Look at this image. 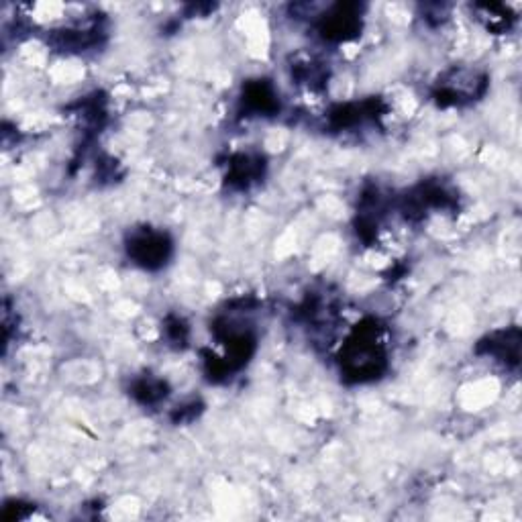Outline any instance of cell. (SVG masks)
<instances>
[{
    "label": "cell",
    "mask_w": 522,
    "mask_h": 522,
    "mask_svg": "<svg viewBox=\"0 0 522 522\" xmlns=\"http://www.w3.org/2000/svg\"><path fill=\"white\" fill-rule=\"evenodd\" d=\"M337 361L343 380L349 384L380 380L388 370L386 327L374 317L357 323L343 341Z\"/></svg>",
    "instance_id": "6da1fadb"
},
{
    "label": "cell",
    "mask_w": 522,
    "mask_h": 522,
    "mask_svg": "<svg viewBox=\"0 0 522 522\" xmlns=\"http://www.w3.org/2000/svg\"><path fill=\"white\" fill-rule=\"evenodd\" d=\"M488 76L469 68H451L441 74L433 86V100L439 107H463L474 100H480L488 90Z\"/></svg>",
    "instance_id": "7a4b0ae2"
},
{
    "label": "cell",
    "mask_w": 522,
    "mask_h": 522,
    "mask_svg": "<svg viewBox=\"0 0 522 522\" xmlns=\"http://www.w3.org/2000/svg\"><path fill=\"white\" fill-rule=\"evenodd\" d=\"M125 249L135 266L147 272H158L166 268L168 261L172 259L174 241L162 229L139 227L127 235Z\"/></svg>",
    "instance_id": "3957f363"
},
{
    "label": "cell",
    "mask_w": 522,
    "mask_h": 522,
    "mask_svg": "<svg viewBox=\"0 0 522 522\" xmlns=\"http://www.w3.org/2000/svg\"><path fill=\"white\" fill-rule=\"evenodd\" d=\"M453 208H457L455 192L437 180L414 186L398 200V211L406 221H423L429 211H453Z\"/></svg>",
    "instance_id": "277c9868"
},
{
    "label": "cell",
    "mask_w": 522,
    "mask_h": 522,
    "mask_svg": "<svg viewBox=\"0 0 522 522\" xmlns=\"http://www.w3.org/2000/svg\"><path fill=\"white\" fill-rule=\"evenodd\" d=\"M363 11L359 3H337L327 7L315 19V29L319 37L327 43H347L361 35Z\"/></svg>",
    "instance_id": "5b68a950"
},
{
    "label": "cell",
    "mask_w": 522,
    "mask_h": 522,
    "mask_svg": "<svg viewBox=\"0 0 522 522\" xmlns=\"http://www.w3.org/2000/svg\"><path fill=\"white\" fill-rule=\"evenodd\" d=\"M241 113L247 117H272L280 113V96L270 80H249L241 92Z\"/></svg>",
    "instance_id": "8992f818"
},
{
    "label": "cell",
    "mask_w": 522,
    "mask_h": 522,
    "mask_svg": "<svg viewBox=\"0 0 522 522\" xmlns=\"http://www.w3.org/2000/svg\"><path fill=\"white\" fill-rule=\"evenodd\" d=\"M384 102L380 98H368L361 102H345L337 104L329 113V125L335 131H347L365 121H378L384 113Z\"/></svg>",
    "instance_id": "52a82bcc"
},
{
    "label": "cell",
    "mask_w": 522,
    "mask_h": 522,
    "mask_svg": "<svg viewBox=\"0 0 522 522\" xmlns=\"http://www.w3.org/2000/svg\"><path fill=\"white\" fill-rule=\"evenodd\" d=\"M104 35L98 19L88 21L86 25H76V27H64L58 31H51L47 37V43L64 51V54H82V51L96 47L100 43V37Z\"/></svg>",
    "instance_id": "ba28073f"
},
{
    "label": "cell",
    "mask_w": 522,
    "mask_h": 522,
    "mask_svg": "<svg viewBox=\"0 0 522 522\" xmlns=\"http://www.w3.org/2000/svg\"><path fill=\"white\" fill-rule=\"evenodd\" d=\"M266 174V158L259 153H235L229 158L225 182L233 190H249Z\"/></svg>",
    "instance_id": "9c48e42d"
},
{
    "label": "cell",
    "mask_w": 522,
    "mask_h": 522,
    "mask_svg": "<svg viewBox=\"0 0 522 522\" xmlns=\"http://www.w3.org/2000/svg\"><path fill=\"white\" fill-rule=\"evenodd\" d=\"M520 329L510 327V329H500L490 333L486 339L478 343V353L486 357H494L496 361H502L508 368H518L520 363Z\"/></svg>",
    "instance_id": "30bf717a"
},
{
    "label": "cell",
    "mask_w": 522,
    "mask_h": 522,
    "mask_svg": "<svg viewBox=\"0 0 522 522\" xmlns=\"http://www.w3.org/2000/svg\"><path fill=\"white\" fill-rule=\"evenodd\" d=\"M129 394L135 398V402H139L143 406H155L170 396V386L164 378H158L153 374H143L131 382Z\"/></svg>",
    "instance_id": "8fae6325"
},
{
    "label": "cell",
    "mask_w": 522,
    "mask_h": 522,
    "mask_svg": "<svg viewBox=\"0 0 522 522\" xmlns=\"http://www.w3.org/2000/svg\"><path fill=\"white\" fill-rule=\"evenodd\" d=\"M474 15L478 21H482V25L496 35L508 33L514 23H516V15L506 7V5H498V3H490V5H474L472 7Z\"/></svg>",
    "instance_id": "7c38bea8"
},
{
    "label": "cell",
    "mask_w": 522,
    "mask_h": 522,
    "mask_svg": "<svg viewBox=\"0 0 522 522\" xmlns=\"http://www.w3.org/2000/svg\"><path fill=\"white\" fill-rule=\"evenodd\" d=\"M292 78L310 90H321L329 78L325 64L315 60H300L292 66Z\"/></svg>",
    "instance_id": "4fadbf2b"
},
{
    "label": "cell",
    "mask_w": 522,
    "mask_h": 522,
    "mask_svg": "<svg viewBox=\"0 0 522 522\" xmlns=\"http://www.w3.org/2000/svg\"><path fill=\"white\" fill-rule=\"evenodd\" d=\"M164 333H166L168 345H172L176 349H184L188 345L190 327H188V323L182 317L168 315L166 321H164Z\"/></svg>",
    "instance_id": "5bb4252c"
},
{
    "label": "cell",
    "mask_w": 522,
    "mask_h": 522,
    "mask_svg": "<svg viewBox=\"0 0 522 522\" xmlns=\"http://www.w3.org/2000/svg\"><path fill=\"white\" fill-rule=\"evenodd\" d=\"M202 412V402L200 400H190L182 406H178L172 414V421L176 425H186V423H192L194 419H198V414Z\"/></svg>",
    "instance_id": "9a60e30c"
},
{
    "label": "cell",
    "mask_w": 522,
    "mask_h": 522,
    "mask_svg": "<svg viewBox=\"0 0 522 522\" xmlns=\"http://www.w3.org/2000/svg\"><path fill=\"white\" fill-rule=\"evenodd\" d=\"M449 9L445 5H427L425 7V21L431 25H443L449 19Z\"/></svg>",
    "instance_id": "2e32d148"
}]
</instances>
